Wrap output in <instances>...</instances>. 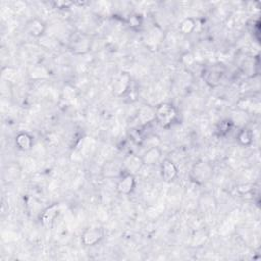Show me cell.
<instances>
[{
  "label": "cell",
  "mask_w": 261,
  "mask_h": 261,
  "mask_svg": "<svg viewBox=\"0 0 261 261\" xmlns=\"http://www.w3.org/2000/svg\"><path fill=\"white\" fill-rule=\"evenodd\" d=\"M142 160H143V164L147 165V166H152L155 165L156 163H158L161 160L162 157V150L159 146H152L149 147L144 154L142 156Z\"/></svg>",
  "instance_id": "ba28073f"
},
{
  "label": "cell",
  "mask_w": 261,
  "mask_h": 261,
  "mask_svg": "<svg viewBox=\"0 0 261 261\" xmlns=\"http://www.w3.org/2000/svg\"><path fill=\"white\" fill-rule=\"evenodd\" d=\"M238 142L242 146H249L253 142V133L250 130L243 129L241 130L238 134Z\"/></svg>",
  "instance_id": "ac0fdd59"
},
{
  "label": "cell",
  "mask_w": 261,
  "mask_h": 261,
  "mask_svg": "<svg viewBox=\"0 0 261 261\" xmlns=\"http://www.w3.org/2000/svg\"><path fill=\"white\" fill-rule=\"evenodd\" d=\"M59 211H60V207H59V204H57V203L52 204L51 206L47 207L41 215L42 225L46 228L51 227L52 224L54 223V220L56 219V217L58 216Z\"/></svg>",
  "instance_id": "8fae6325"
},
{
  "label": "cell",
  "mask_w": 261,
  "mask_h": 261,
  "mask_svg": "<svg viewBox=\"0 0 261 261\" xmlns=\"http://www.w3.org/2000/svg\"><path fill=\"white\" fill-rule=\"evenodd\" d=\"M2 78H3L4 80H6L7 82L15 80L16 78H17V72L14 69L8 68V67L7 68H3V70H2Z\"/></svg>",
  "instance_id": "d6986e66"
},
{
  "label": "cell",
  "mask_w": 261,
  "mask_h": 261,
  "mask_svg": "<svg viewBox=\"0 0 261 261\" xmlns=\"http://www.w3.org/2000/svg\"><path fill=\"white\" fill-rule=\"evenodd\" d=\"M128 24L130 28L137 29L142 25V19L138 15H132V16H130V18L128 20Z\"/></svg>",
  "instance_id": "ffe728a7"
},
{
  "label": "cell",
  "mask_w": 261,
  "mask_h": 261,
  "mask_svg": "<svg viewBox=\"0 0 261 261\" xmlns=\"http://www.w3.org/2000/svg\"><path fill=\"white\" fill-rule=\"evenodd\" d=\"M199 206L203 211H210L215 209L216 201L210 194H203L199 201Z\"/></svg>",
  "instance_id": "5bb4252c"
},
{
  "label": "cell",
  "mask_w": 261,
  "mask_h": 261,
  "mask_svg": "<svg viewBox=\"0 0 261 261\" xmlns=\"http://www.w3.org/2000/svg\"><path fill=\"white\" fill-rule=\"evenodd\" d=\"M56 6L59 8H67L68 6H71L73 3L72 2H64V1H59V2H55Z\"/></svg>",
  "instance_id": "7402d4cb"
},
{
  "label": "cell",
  "mask_w": 261,
  "mask_h": 261,
  "mask_svg": "<svg viewBox=\"0 0 261 261\" xmlns=\"http://www.w3.org/2000/svg\"><path fill=\"white\" fill-rule=\"evenodd\" d=\"M178 111L171 103H161L155 109V120L164 128L171 126L176 121Z\"/></svg>",
  "instance_id": "7a4b0ae2"
},
{
  "label": "cell",
  "mask_w": 261,
  "mask_h": 261,
  "mask_svg": "<svg viewBox=\"0 0 261 261\" xmlns=\"http://www.w3.org/2000/svg\"><path fill=\"white\" fill-rule=\"evenodd\" d=\"M161 178L164 182L166 183H171L173 182L177 176H178V167L176 165V163L172 160V159H163V161L161 162Z\"/></svg>",
  "instance_id": "30bf717a"
},
{
  "label": "cell",
  "mask_w": 261,
  "mask_h": 261,
  "mask_svg": "<svg viewBox=\"0 0 261 261\" xmlns=\"http://www.w3.org/2000/svg\"><path fill=\"white\" fill-rule=\"evenodd\" d=\"M214 173L213 165L208 161L196 162L190 171V180L197 185H203L210 181Z\"/></svg>",
  "instance_id": "6da1fadb"
},
{
  "label": "cell",
  "mask_w": 261,
  "mask_h": 261,
  "mask_svg": "<svg viewBox=\"0 0 261 261\" xmlns=\"http://www.w3.org/2000/svg\"><path fill=\"white\" fill-rule=\"evenodd\" d=\"M196 29V21L193 18H187L180 24L179 31L183 35H189Z\"/></svg>",
  "instance_id": "2e32d148"
},
{
  "label": "cell",
  "mask_w": 261,
  "mask_h": 261,
  "mask_svg": "<svg viewBox=\"0 0 261 261\" xmlns=\"http://www.w3.org/2000/svg\"><path fill=\"white\" fill-rule=\"evenodd\" d=\"M207 240H208V233L204 229L198 230V231H196L193 235L192 240H191V245L192 247H200L203 244H205Z\"/></svg>",
  "instance_id": "9a60e30c"
},
{
  "label": "cell",
  "mask_w": 261,
  "mask_h": 261,
  "mask_svg": "<svg viewBox=\"0 0 261 261\" xmlns=\"http://www.w3.org/2000/svg\"><path fill=\"white\" fill-rule=\"evenodd\" d=\"M136 185H137V182H136L135 175L124 173L120 181L117 182L116 191L122 195H130L134 192Z\"/></svg>",
  "instance_id": "277c9868"
},
{
  "label": "cell",
  "mask_w": 261,
  "mask_h": 261,
  "mask_svg": "<svg viewBox=\"0 0 261 261\" xmlns=\"http://www.w3.org/2000/svg\"><path fill=\"white\" fill-rule=\"evenodd\" d=\"M33 144H34V139L28 133H20L16 137V145L20 150L28 151L32 149Z\"/></svg>",
  "instance_id": "4fadbf2b"
},
{
  "label": "cell",
  "mask_w": 261,
  "mask_h": 261,
  "mask_svg": "<svg viewBox=\"0 0 261 261\" xmlns=\"http://www.w3.org/2000/svg\"><path fill=\"white\" fill-rule=\"evenodd\" d=\"M130 86V78L127 73H123L120 76H117L113 80L112 83V90L114 94L117 96H122L128 92V90Z\"/></svg>",
  "instance_id": "52a82bcc"
},
{
  "label": "cell",
  "mask_w": 261,
  "mask_h": 261,
  "mask_svg": "<svg viewBox=\"0 0 261 261\" xmlns=\"http://www.w3.org/2000/svg\"><path fill=\"white\" fill-rule=\"evenodd\" d=\"M221 77H223V74L215 68H207L203 71L202 74L203 80L208 86L210 87L218 86L220 84Z\"/></svg>",
  "instance_id": "7c38bea8"
},
{
  "label": "cell",
  "mask_w": 261,
  "mask_h": 261,
  "mask_svg": "<svg viewBox=\"0 0 261 261\" xmlns=\"http://www.w3.org/2000/svg\"><path fill=\"white\" fill-rule=\"evenodd\" d=\"M139 120L142 124H148L155 120V109H152L149 106H144L140 109Z\"/></svg>",
  "instance_id": "e0dca14e"
},
{
  "label": "cell",
  "mask_w": 261,
  "mask_h": 261,
  "mask_svg": "<svg viewBox=\"0 0 261 261\" xmlns=\"http://www.w3.org/2000/svg\"><path fill=\"white\" fill-rule=\"evenodd\" d=\"M122 165L124 173L135 175L140 171L144 164H143L142 157H139V156H137L136 154H129L123 160Z\"/></svg>",
  "instance_id": "8992f818"
},
{
  "label": "cell",
  "mask_w": 261,
  "mask_h": 261,
  "mask_svg": "<svg viewBox=\"0 0 261 261\" xmlns=\"http://www.w3.org/2000/svg\"><path fill=\"white\" fill-rule=\"evenodd\" d=\"M26 30L30 36L34 38H41L45 34L46 25L42 20L34 18L29 20L26 24Z\"/></svg>",
  "instance_id": "9c48e42d"
},
{
  "label": "cell",
  "mask_w": 261,
  "mask_h": 261,
  "mask_svg": "<svg viewBox=\"0 0 261 261\" xmlns=\"http://www.w3.org/2000/svg\"><path fill=\"white\" fill-rule=\"evenodd\" d=\"M104 236V232L101 228L91 227L84 231L82 234V243L87 247H92L97 245Z\"/></svg>",
  "instance_id": "5b68a950"
},
{
  "label": "cell",
  "mask_w": 261,
  "mask_h": 261,
  "mask_svg": "<svg viewBox=\"0 0 261 261\" xmlns=\"http://www.w3.org/2000/svg\"><path fill=\"white\" fill-rule=\"evenodd\" d=\"M92 41L87 35H78L70 43V50L75 55H85L91 50Z\"/></svg>",
  "instance_id": "3957f363"
},
{
  "label": "cell",
  "mask_w": 261,
  "mask_h": 261,
  "mask_svg": "<svg viewBox=\"0 0 261 261\" xmlns=\"http://www.w3.org/2000/svg\"><path fill=\"white\" fill-rule=\"evenodd\" d=\"M232 124H233V123L230 122V121H225V122H223V123H220V125H219V129H218L220 135H225V134H227L228 132H230V129H231Z\"/></svg>",
  "instance_id": "44dd1931"
}]
</instances>
